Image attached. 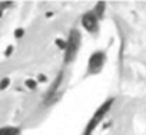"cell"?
<instances>
[{"label":"cell","instance_id":"7","mask_svg":"<svg viewBox=\"0 0 146 135\" xmlns=\"http://www.w3.org/2000/svg\"><path fill=\"white\" fill-rule=\"evenodd\" d=\"M20 129L17 126H5L0 128V135H19Z\"/></svg>","mask_w":146,"mask_h":135},{"label":"cell","instance_id":"2","mask_svg":"<svg viewBox=\"0 0 146 135\" xmlns=\"http://www.w3.org/2000/svg\"><path fill=\"white\" fill-rule=\"evenodd\" d=\"M113 104H115V98H109V99H106V101L95 111L93 116L89 119V122H88V125H86V128H85V131H83V135H92V134H93V131L102 124V121L105 119V116L109 114V111L112 109Z\"/></svg>","mask_w":146,"mask_h":135},{"label":"cell","instance_id":"11","mask_svg":"<svg viewBox=\"0 0 146 135\" xmlns=\"http://www.w3.org/2000/svg\"><path fill=\"white\" fill-rule=\"evenodd\" d=\"M25 32H26V30H25L23 27H17V29L15 30V37H16V39H22V37L25 36Z\"/></svg>","mask_w":146,"mask_h":135},{"label":"cell","instance_id":"10","mask_svg":"<svg viewBox=\"0 0 146 135\" xmlns=\"http://www.w3.org/2000/svg\"><path fill=\"white\" fill-rule=\"evenodd\" d=\"M10 85V78H3L0 81V91H5L6 88H9Z\"/></svg>","mask_w":146,"mask_h":135},{"label":"cell","instance_id":"5","mask_svg":"<svg viewBox=\"0 0 146 135\" xmlns=\"http://www.w3.org/2000/svg\"><path fill=\"white\" fill-rule=\"evenodd\" d=\"M92 12L95 13V16H96L98 19H103L105 12H106V3H105V2H98V3L95 5V7L92 9Z\"/></svg>","mask_w":146,"mask_h":135},{"label":"cell","instance_id":"8","mask_svg":"<svg viewBox=\"0 0 146 135\" xmlns=\"http://www.w3.org/2000/svg\"><path fill=\"white\" fill-rule=\"evenodd\" d=\"M54 45L57 46L59 50H63V52H64V49H66V39L57 37V39H54Z\"/></svg>","mask_w":146,"mask_h":135},{"label":"cell","instance_id":"9","mask_svg":"<svg viewBox=\"0 0 146 135\" xmlns=\"http://www.w3.org/2000/svg\"><path fill=\"white\" fill-rule=\"evenodd\" d=\"M25 85H26V88H29V89H36L39 84H37V81H36V79H32V78H29V79H26Z\"/></svg>","mask_w":146,"mask_h":135},{"label":"cell","instance_id":"6","mask_svg":"<svg viewBox=\"0 0 146 135\" xmlns=\"http://www.w3.org/2000/svg\"><path fill=\"white\" fill-rule=\"evenodd\" d=\"M62 81H63V72H60L59 75H57V79H56V82H54V85L49 89V92H47V98H52V96H54V94L57 92V88L60 86V84H62Z\"/></svg>","mask_w":146,"mask_h":135},{"label":"cell","instance_id":"3","mask_svg":"<svg viewBox=\"0 0 146 135\" xmlns=\"http://www.w3.org/2000/svg\"><path fill=\"white\" fill-rule=\"evenodd\" d=\"M106 53L103 50H96L93 52L89 59H88V68H86V72L88 75H98L103 71V66L106 63Z\"/></svg>","mask_w":146,"mask_h":135},{"label":"cell","instance_id":"1","mask_svg":"<svg viewBox=\"0 0 146 135\" xmlns=\"http://www.w3.org/2000/svg\"><path fill=\"white\" fill-rule=\"evenodd\" d=\"M80 43H82V35H80L79 29H76V27L70 29L69 36L66 37V49H64V55H63L64 65H69L75 60V57L79 53Z\"/></svg>","mask_w":146,"mask_h":135},{"label":"cell","instance_id":"12","mask_svg":"<svg viewBox=\"0 0 146 135\" xmlns=\"http://www.w3.org/2000/svg\"><path fill=\"white\" fill-rule=\"evenodd\" d=\"M36 81H37V84H46V82H47V76H46L44 74H39Z\"/></svg>","mask_w":146,"mask_h":135},{"label":"cell","instance_id":"4","mask_svg":"<svg viewBox=\"0 0 146 135\" xmlns=\"http://www.w3.org/2000/svg\"><path fill=\"white\" fill-rule=\"evenodd\" d=\"M80 23H82V27L90 35H96L99 32V19L95 16L92 10H88L83 13Z\"/></svg>","mask_w":146,"mask_h":135},{"label":"cell","instance_id":"15","mask_svg":"<svg viewBox=\"0 0 146 135\" xmlns=\"http://www.w3.org/2000/svg\"><path fill=\"white\" fill-rule=\"evenodd\" d=\"M2 16H3V10L0 9V19H2Z\"/></svg>","mask_w":146,"mask_h":135},{"label":"cell","instance_id":"14","mask_svg":"<svg viewBox=\"0 0 146 135\" xmlns=\"http://www.w3.org/2000/svg\"><path fill=\"white\" fill-rule=\"evenodd\" d=\"M52 16H53L52 12H47V13H46V17H52Z\"/></svg>","mask_w":146,"mask_h":135},{"label":"cell","instance_id":"13","mask_svg":"<svg viewBox=\"0 0 146 135\" xmlns=\"http://www.w3.org/2000/svg\"><path fill=\"white\" fill-rule=\"evenodd\" d=\"M13 49H15V47H13L12 45H10V46H7V49H6V52H5V55H6V56H10V55L13 53Z\"/></svg>","mask_w":146,"mask_h":135}]
</instances>
